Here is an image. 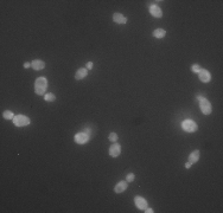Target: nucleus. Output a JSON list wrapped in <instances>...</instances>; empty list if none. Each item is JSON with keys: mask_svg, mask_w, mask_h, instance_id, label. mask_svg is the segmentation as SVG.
I'll use <instances>...</instances> for the list:
<instances>
[{"mask_svg": "<svg viewBox=\"0 0 223 213\" xmlns=\"http://www.w3.org/2000/svg\"><path fill=\"white\" fill-rule=\"evenodd\" d=\"M31 67V63H28V62L24 63V67H25V69H28V67Z\"/></svg>", "mask_w": 223, "mask_h": 213, "instance_id": "obj_24", "label": "nucleus"}, {"mask_svg": "<svg viewBox=\"0 0 223 213\" xmlns=\"http://www.w3.org/2000/svg\"><path fill=\"white\" fill-rule=\"evenodd\" d=\"M44 100H45L46 102H53L56 100V96H55V94H52V92H48V94L44 95Z\"/></svg>", "mask_w": 223, "mask_h": 213, "instance_id": "obj_16", "label": "nucleus"}, {"mask_svg": "<svg viewBox=\"0 0 223 213\" xmlns=\"http://www.w3.org/2000/svg\"><path fill=\"white\" fill-rule=\"evenodd\" d=\"M109 141H112V142H116L118 141V139H119V136L115 134V133H110L108 136Z\"/></svg>", "mask_w": 223, "mask_h": 213, "instance_id": "obj_18", "label": "nucleus"}, {"mask_svg": "<svg viewBox=\"0 0 223 213\" xmlns=\"http://www.w3.org/2000/svg\"><path fill=\"white\" fill-rule=\"evenodd\" d=\"M198 78L203 83H209L211 81V73L209 72L206 69H200V71L198 72Z\"/></svg>", "mask_w": 223, "mask_h": 213, "instance_id": "obj_6", "label": "nucleus"}, {"mask_svg": "<svg viewBox=\"0 0 223 213\" xmlns=\"http://www.w3.org/2000/svg\"><path fill=\"white\" fill-rule=\"evenodd\" d=\"M166 36V31L164 28H157L153 31V37L155 38H158V39H161V38H164Z\"/></svg>", "mask_w": 223, "mask_h": 213, "instance_id": "obj_15", "label": "nucleus"}, {"mask_svg": "<svg viewBox=\"0 0 223 213\" xmlns=\"http://www.w3.org/2000/svg\"><path fill=\"white\" fill-rule=\"evenodd\" d=\"M83 131H84V133H87V134H88V135H90V136H93V135H92V130H90V129H89V128L84 129Z\"/></svg>", "mask_w": 223, "mask_h": 213, "instance_id": "obj_22", "label": "nucleus"}, {"mask_svg": "<svg viewBox=\"0 0 223 213\" xmlns=\"http://www.w3.org/2000/svg\"><path fill=\"white\" fill-rule=\"evenodd\" d=\"M202 98H204V96L203 95H197V101H200Z\"/></svg>", "mask_w": 223, "mask_h": 213, "instance_id": "obj_26", "label": "nucleus"}, {"mask_svg": "<svg viewBox=\"0 0 223 213\" xmlns=\"http://www.w3.org/2000/svg\"><path fill=\"white\" fill-rule=\"evenodd\" d=\"M182 128L186 133H195L198 129V126H197V123L195 122L194 120H184L182 122Z\"/></svg>", "mask_w": 223, "mask_h": 213, "instance_id": "obj_3", "label": "nucleus"}, {"mask_svg": "<svg viewBox=\"0 0 223 213\" xmlns=\"http://www.w3.org/2000/svg\"><path fill=\"white\" fill-rule=\"evenodd\" d=\"M3 116H4V118H6V120H13L16 115H14V114H13L11 110H6V111H4Z\"/></svg>", "mask_w": 223, "mask_h": 213, "instance_id": "obj_17", "label": "nucleus"}, {"mask_svg": "<svg viewBox=\"0 0 223 213\" xmlns=\"http://www.w3.org/2000/svg\"><path fill=\"white\" fill-rule=\"evenodd\" d=\"M200 151L198 149H196V151H194L191 154L189 155V162L191 163H196L198 160H200Z\"/></svg>", "mask_w": 223, "mask_h": 213, "instance_id": "obj_14", "label": "nucleus"}, {"mask_svg": "<svg viewBox=\"0 0 223 213\" xmlns=\"http://www.w3.org/2000/svg\"><path fill=\"white\" fill-rule=\"evenodd\" d=\"M48 89V79L45 77H38L34 82V91L39 96L45 95V91Z\"/></svg>", "mask_w": 223, "mask_h": 213, "instance_id": "obj_1", "label": "nucleus"}, {"mask_svg": "<svg viewBox=\"0 0 223 213\" xmlns=\"http://www.w3.org/2000/svg\"><path fill=\"white\" fill-rule=\"evenodd\" d=\"M134 202H135V206H137L139 210H146V208L149 207L147 200L140 196H137L134 198Z\"/></svg>", "mask_w": 223, "mask_h": 213, "instance_id": "obj_7", "label": "nucleus"}, {"mask_svg": "<svg viewBox=\"0 0 223 213\" xmlns=\"http://www.w3.org/2000/svg\"><path fill=\"white\" fill-rule=\"evenodd\" d=\"M127 187H128V182L127 181H119L114 187V192L115 193H122V192H125L127 190Z\"/></svg>", "mask_w": 223, "mask_h": 213, "instance_id": "obj_10", "label": "nucleus"}, {"mask_svg": "<svg viewBox=\"0 0 223 213\" xmlns=\"http://www.w3.org/2000/svg\"><path fill=\"white\" fill-rule=\"evenodd\" d=\"M200 69H202V67H200V65H198V64H194V65L191 67V71H192V72L198 73V72L200 71Z\"/></svg>", "mask_w": 223, "mask_h": 213, "instance_id": "obj_20", "label": "nucleus"}, {"mask_svg": "<svg viewBox=\"0 0 223 213\" xmlns=\"http://www.w3.org/2000/svg\"><path fill=\"white\" fill-rule=\"evenodd\" d=\"M191 165H192V163H191V162H189V161H188V162L185 163V168H188V169H189L190 167H191Z\"/></svg>", "mask_w": 223, "mask_h": 213, "instance_id": "obj_25", "label": "nucleus"}, {"mask_svg": "<svg viewBox=\"0 0 223 213\" xmlns=\"http://www.w3.org/2000/svg\"><path fill=\"white\" fill-rule=\"evenodd\" d=\"M31 67H32V69H34V70L39 71V70H43V69L45 67V63L43 62V61H40V59H34V61L31 62Z\"/></svg>", "mask_w": 223, "mask_h": 213, "instance_id": "obj_13", "label": "nucleus"}, {"mask_svg": "<svg viewBox=\"0 0 223 213\" xmlns=\"http://www.w3.org/2000/svg\"><path fill=\"white\" fill-rule=\"evenodd\" d=\"M145 212H146V213H153V212H155V211H153V210H152V208H151V207H147V208H146V210H145Z\"/></svg>", "mask_w": 223, "mask_h": 213, "instance_id": "obj_23", "label": "nucleus"}, {"mask_svg": "<svg viewBox=\"0 0 223 213\" xmlns=\"http://www.w3.org/2000/svg\"><path fill=\"white\" fill-rule=\"evenodd\" d=\"M121 153V146L119 143L114 142V145H112L109 148V155L112 157H118Z\"/></svg>", "mask_w": 223, "mask_h": 213, "instance_id": "obj_8", "label": "nucleus"}, {"mask_svg": "<svg viewBox=\"0 0 223 213\" xmlns=\"http://www.w3.org/2000/svg\"><path fill=\"white\" fill-rule=\"evenodd\" d=\"M87 75H88V69L87 67H80L76 71V73H75V78L77 79V81H80V79L86 78Z\"/></svg>", "mask_w": 223, "mask_h": 213, "instance_id": "obj_12", "label": "nucleus"}, {"mask_svg": "<svg viewBox=\"0 0 223 213\" xmlns=\"http://www.w3.org/2000/svg\"><path fill=\"white\" fill-rule=\"evenodd\" d=\"M134 179H135V175H134V173L127 174V176H126V181H127V182H133V181H134Z\"/></svg>", "mask_w": 223, "mask_h": 213, "instance_id": "obj_19", "label": "nucleus"}, {"mask_svg": "<svg viewBox=\"0 0 223 213\" xmlns=\"http://www.w3.org/2000/svg\"><path fill=\"white\" fill-rule=\"evenodd\" d=\"M12 121H13L14 126H17V127H26L31 122L29 116H25V115H22V114L20 115H16Z\"/></svg>", "mask_w": 223, "mask_h": 213, "instance_id": "obj_2", "label": "nucleus"}, {"mask_svg": "<svg viewBox=\"0 0 223 213\" xmlns=\"http://www.w3.org/2000/svg\"><path fill=\"white\" fill-rule=\"evenodd\" d=\"M90 135H88L84 131H81V133H77L75 135V142L79 143V145H86L87 142H89L90 140Z\"/></svg>", "mask_w": 223, "mask_h": 213, "instance_id": "obj_5", "label": "nucleus"}, {"mask_svg": "<svg viewBox=\"0 0 223 213\" xmlns=\"http://www.w3.org/2000/svg\"><path fill=\"white\" fill-rule=\"evenodd\" d=\"M150 13L155 18H161L163 17V12L158 5H151L150 6Z\"/></svg>", "mask_w": 223, "mask_h": 213, "instance_id": "obj_9", "label": "nucleus"}, {"mask_svg": "<svg viewBox=\"0 0 223 213\" xmlns=\"http://www.w3.org/2000/svg\"><path fill=\"white\" fill-rule=\"evenodd\" d=\"M93 67H94V63L93 62H88L86 64V67L88 69V70H89V69H93Z\"/></svg>", "mask_w": 223, "mask_h": 213, "instance_id": "obj_21", "label": "nucleus"}, {"mask_svg": "<svg viewBox=\"0 0 223 213\" xmlns=\"http://www.w3.org/2000/svg\"><path fill=\"white\" fill-rule=\"evenodd\" d=\"M200 111L203 112L204 115H210L212 111L211 103L208 101L205 97L202 98V100L200 101Z\"/></svg>", "mask_w": 223, "mask_h": 213, "instance_id": "obj_4", "label": "nucleus"}, {"mask_svg": "<svg viewBox=\"0 0 223 213\" xmlns=\"http://www.w3.org/2000/svg\"><path fill=\"white\" fill-rule=\"evenodd\" d=\"M113 20H114L116 24H120V25H125L127 22V18L121 14V13H114L113 14Z\"/></svg>", "mask_w": 223, "mask_h": 213, "instance_id": "obj_11", "label": "nucleus"}]
</instances>
